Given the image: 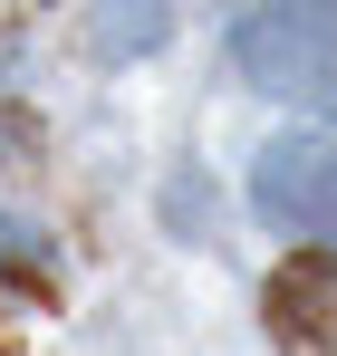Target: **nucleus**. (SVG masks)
Here are the masks:
<instances>
[{"label":"nucleus","mask_w":337,"mask_h":356,"mask_svg":"<svg viewBox=\"0 0 337 356\" xmlns=\"http://www.w3.org/2000/svg\"><path fill=\"white\" fill-rule=\"evenodd\" d=\"M97 39L107 49H145V39H164V10H116V19H97Z\"/></svg>","instance_id":"obj_4"},{"label":"nucleus","mask_w":337,"mask_h":356,"mask_svg":"<svg viewBox=\"0 0 337 356\" xmlns=\"http://www.w3.org/2000/svg\"><path fill=\"white\" fill-rule=\"evenodd\" d=\"M0 270H29V241H19V222H0Z\"/></svg>","instance_id":"obj_6"},{"label":"nucleus","mask_w":337,"mask_h":356,"mask_svg":"<svg viewBox=\"0 0 337 356\" xmlns=\"http://www.w3.org/2000/svg\"><path fill=\"white\" fill-rule=\"evenodd\" d=\"M231 67L308 116H337V0H270L231 29Z\"/></svg>","instance_id":"obj_1"},{"label":"nucleus","mask_w":337,"mask_h":356,"mask_svg":"<svg viewBox=\"0 0 337 356\" xmlns=\"http://www.w3.org/2000/svg\"><path fill=\"white\" fill-rule=\"evenodd\" d=\"M270 337L289 356H337V250H289L270 270Z\"/></svg>","instance_id":"obj_3"},{"label":"nucleus","mask_w":337,"mask_h":356,"mask_svg":"<svg viewBox=\"0 0 337 356\" xmlns=\"http://www.w3.org/2000/svg\"><path fill=\"white\" fill-rule=\"evenodd\" d=\"M251 202L270 232H308V241H337V145L328 135H289L251 164Z\"/></svg>","instance_id":"obj_2"},{"label":"nucleus","mask_w":337,"mask_h":356,"mask_svg":"<svg viewBox=\"0 0 337 356\" xmlns=\"http://www.w3.org/2000/svg\"><path fill=\"white\" fill-rule=\"evenodd\" d=\"M29 154H39V116L0 106V164H29Z\"/></svg>","instance_id":"obj_5"}]
</instances>
